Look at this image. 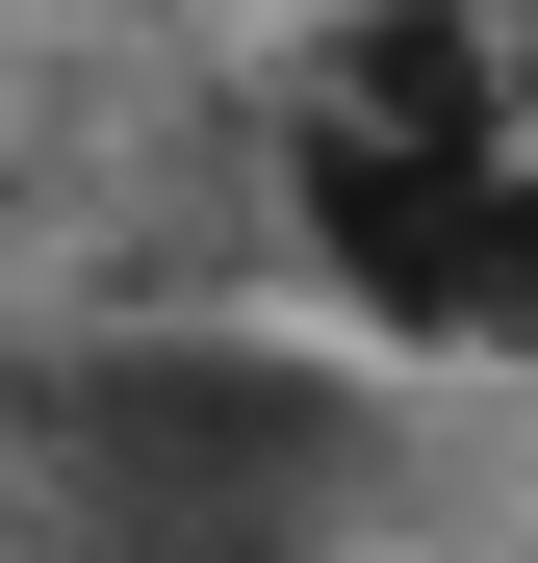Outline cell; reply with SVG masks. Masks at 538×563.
Returning <instances> with one entry per match:
<instances>
[{
    "mask_svg": "<svg viewBox=\"0 0 538 563\" xmlns=\"http://www.w3.org/2000/svg\"><path fill=\"white\" fill-rule=\"evenodd\" d=\"M333 461L359 410L308 358H231V333H129L52 385V512L77 563H308L333 538Z\"/></svg>",
    "mask_w": 538,
    "mask_h": 563,
    "instance_id": "1",
    "label": "cell"
}]
</instances>
